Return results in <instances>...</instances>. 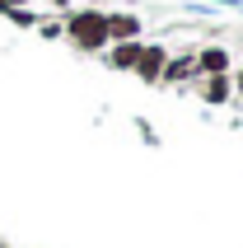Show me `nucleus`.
<instances>
[{"label":"nucleus","mask_w":243,"mask_h":248,"mask_svg":"<svg viewBox=\"0 0 243 248\" xmlns=\"http://www.w3.org/2000/svg\"><path fill=\"white\" fill-rule=\"evenodd\" d=\"M197 98H201L206 108H225V103H234L229 75H201V80H197Z\"/></svg>","instance_id":"obj_6"},{"label":"nucleus","mask_w":243,"mask_h":248,"mask_svg":"<svg viewBox=\"0 0 243 248\" xmlns=\"http://www.w3.org/2000/svg\"><path fill=\"white\" fill-rule=\"evenodd\" d=\"M229 70H234V52L225 47V42L197 47V80H201V75H229Z\"/></svg>","instance_id":"obj_4"},{"label":"nucleus","mask_w":243,"mask_h":248,"mask_svg":"<svg viewBox=\"0 0 243 248\" xmlns=\"http://www.w3.org/2000/svg\"><path fill=\"white\" fill-rule=\"evenodd\" d=\"M61 38L84 56H103L108 52V10H98V5H70L61 14Z\"/></svg>","instance_id":"obj_1"},{"label":"nucleus","mask_w":243,"mask_h":248,"mask_svg":"<svg viewBox=\"0 0 243 248\" xmlns=\"http://www.w3.org/2000/svg\"><path fill=\"white\" fill-rule=\"evenodd\" d=\"M229 84H234V98L243 103V66H234V70H229Z\"/></svg>","instance_id":"obj_10"},{"label":"nucleus","mask_w":243,"mask_h":248,"mask_svg":"<svg viewBox=\"0 0 243 248\" xmlns=\"http://www.w3.org/2000/svg\"><path fill=\"white\" fill-rule=\"evenodd\" d=\"M0 248H10V244H5V239H0Z\"/></svg>","instance_id":"obj_12"},{"label":"nucleus","mask_w":243,"mask_h":248,"mask_svg":"<svg viewBox=\"0 0 243 248\" xmlns=\"http://www.w3.org/2000/svg\"><path fill=\"white\" fill-rule=\"evenodd\" d=\"M164 61H168V42H145L131 75H136L140 84H150V89H154V84H159V75H164Z\"/></svg>","instance_id":"obj_3"},{"label":"nucleus","mask_w":243,"mask_h":248,"mask_svg":"<svg viewBox=\"0 0 243 248\" xmlns=\"http://www.w3.org/2000/svg\"><path fill=\"white\" fill-rule=\"evenodd\" d=\"M159 84L164 89H197V42L192 47H168V61H164V75H159Z\"/></svg>","instance_id":"obj_2"},{"label":"nucleus","mask_w":243,"mask_h":248,"mask_svg":"<svg viewBox=\"0 0 243 248\" xmlns=\"http://www.w3.org/2000/svg\"><path fill=\"white\" fill-rule=\"evenodd\" d=\"M42 5H47V10H56V14H66L70 5H75V0H42Z\"/></svg>","instance_id":"obj_11"},{"label":"nucleus","mask_w":243,"mask_h":248,"mask_svg":"<svg viewBox=\"0 0 243 248\" xmlns=\"http://www.w3.org/2000/svg\"><path fill=\"white\" fill-rule=\"evenodd\" d=\"M33 33H42V38H47V42H56V38H61V14H56V19H47V14H42Z\"/></svg>","instance_id":"obj_9"},{"label":"nucleus","mask_w":243,"mask_h":248,"mask_svg":"<svg viewBox=\"0 0 243 248\" xmlns=\"http://www.w3.org/2000/svg\"><path fill=\"white\" fill-rule=\"evenodd\" d=\"M5 19H10L14 28H38V19H42V14H33L28 5H10V10H5Z\"/></svg>","instance_id":"obj_8"},{"label":"nucleus","mask_w":243,"mask_h":248,"mask_svg":"<svg viewBox=\"0 0 243 248\" xmlns=\"http://www.w3.org/2000/svg\"><path fill=\"white\" fill-rule=\"evenodd\" d=\"M140 47H145V38L112 42L108 52H103V66H108V70H126V75H131V70H136V61H140Z\"/></svg>","instance_id":"obj_7"},{"label":"nucleus","mask_w":243,"mask_h":248,"mask_svg":"<svg viewBox=\"0 0 243 248\" xmlns=\"http://www.w3.org/2000/svg\"><path fill=\"white\" fill-rule=\"evenodd\" d=\"M145 33V19L136 10H108V47L112 42H131Z\"/></svg>","instance_id":"obj_5"}]
</instances>
